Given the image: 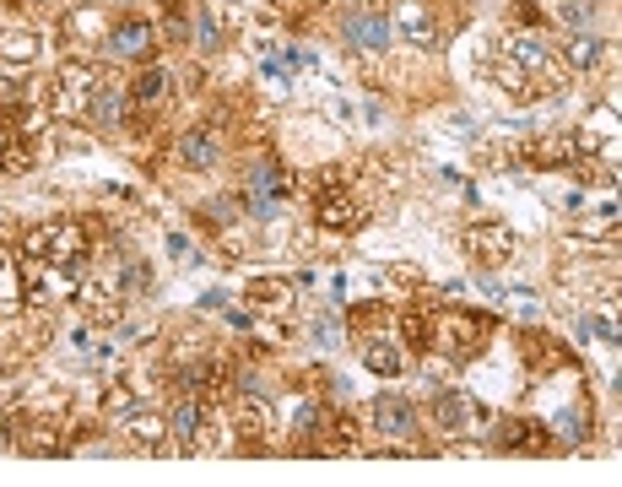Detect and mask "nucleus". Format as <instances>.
Wrapping results in <instances>:
<instances>
[{"instance_id":"f257e3e1","label":"nucleus","mask_w":622,"mask_h":487,"mask_svg":"<svg viewBox=\"0 0 622 487\" xmlns=\"http://www.w3.org/2000/svg\"><path fill=\"white\" fill-rule=\"evenodd\" d=\"M22 249H28L38 266L71 271V276L92 260V239H87L82 222H44V228H33L28 239H22Z\"/></svg>"},{"instance_id":"f03ea898","label":"nucleus","mask_w":622,"mask_h":487,"mask_svg":"<svg viewBox=\"0 0 622 487\" xmlns=\"http://www.w3.org/2000/svg\"><path fill=\"white\" fill-rule=\"evenodd\" d=\"M98 82H103V76L92 71V65H82V60L60 65V71H55V87H49V114H55V120H87Z\"/></svg>"},{"instance_id":"7ed1b4c3","label":"nucleus","mask_w":622,"mask_h":487,"mask_svg":"<svg viewBox=\"0 0 622 487\" xmlns=\"http://www.w3.org/2000/svg\"><path fill=\"white\" fill-rule=\"evenodd\" d=\"M433 336H439V347H444L455 363H466L471 352L482 347L487 336H493V314H476V309H444L439 320H433Z\"/></svg>"},{"instance_id":"20e7f679","label":"nucleus","mask_w":622,"mask_h":487,"mask_svg":"<svg viewBox=\"0 0 622 487\" xmlns=\"http://www.w3.org/2000/svg\"><path fill=\"white\" fill-rule=\"evenodd\" d=\"M341 44H352V49H390L395 44V22L390 17H379V11H347V22H341Z\"/></svg>"},{"instance_id":"39448f33","label":"nucleus","mask_w":622,"mask_h":487,"mask_svg":"<svg viewBox=\"0 0 622 487\" xmlns=\"http://www.w3.org/2000/svg\"><path fill=\"white\" fill-rule=\"evenodd\" d=\"M433 396V423H439L444 433H460L471 423H482V406H476V396H466V390H428Z\"/></svg>"},{"instance_id":"423d86ee","label":"nucleus","mask_w":622,"mask_h":487,"mask_svg":"<svg viewBox=\"0 0 622 487\" xmlns=\"http://www.w3.org/2000/svg\"><path fill=\"white\" fill-rule=\"evenodd\" d=\"M466 249L482 266H504V260L514 255V233L504 228V222H476V228L466 233Z\"/></svg>"},{"instance_id":"0eeeda50","label":"nucleus","mask_w":622,"mask_h":487,"mask_svg":"<svg viewBox=\"0 0 622 487\" xmlns=\"http://www.w3.org/2000/svg\"><path fill=\"white\" fill-rule=\"evenodd\" d=\"M314 212H320V228H357V222H363L357 201H352L347 190H341V179H336V174L320 184V206H314Z\"/></svg>"},{"instance_id":"6e6552de","label":"nucleus","mask_w":622,"mask_h":487,"mask_svg":"<svg viewBox=\"0 0 622 487\" xmlns=\"http://www.w3.org/2000/svg\"><path fill=\"white\" fill-rule=\"evenodd\" d=\"M374 428L390 433V439H412L417 433V412L406 396H395V390H385V396L374 401Z\"/></svg>"},{"instance_id":"1a4fd4ad","label":"nucleus","mask_w":622,"mask_h":487,"mask_svg":"<svg viewBox=\"0 0 622 487\" xmlns=\"http://www.w3.org/2000/svg\"><path fill=\"white\" fill-rule=\"evenodd\" d=\"M217 157H222V141H217V130H211V125H195V130H184V136H179V163L184 168L206 174V168H217Z\"/></svg>"},{"instance_id":"9d476101","label":"nucleus","mask_w":622,"mask_h":487,"mask_svg":"<svg viewBox=\"0 0 622 487\" xmlns=\"http://www.w3.org/2000/svg\"><path fill=\"white\" fill-rule=\"evenodd\" d=\"M152 28L147 22H119V28H109V60H152Z\"/></svg>"},{"instance_id":"9b49d317","label":"nucleus","mask_w":622,"mask_h":487,"mask_svg":"<svg viewBox=\"0 0 622 487\" xmlns=\"http://www.w3.org/2000/svg\"><path fill=\"white\" fill-rule=\"evenodd\" d=\"M395 22H401V33L412 38V44H439V17H433L428 0H401V11H395Z\"/></svg>"},{"instance_id":"f8f14e48","label":"nucleus","mask_w":622,"mask_h":487,"mask_svg":"<svg viewBox=\"0 0 622 487\" xmlns=\"http://www.w3.org/2000/svg\"><path fill=\"white\" fill-rule=\"evenodd\" d=\"M276 195H282V174H276V163H255V168H249V212L266 222L276 212Z\"/></svg>"},{"instance_id":"ddd939ff","label":"nucleus","mask_w":622,"mask_h":487,"mask_svg":"<svg viewBox=\"0 0 622 487\" xmlns=\"http://www.w3.org/2000/svg\"><path fill=\"white\" fill-rule=\"evenodd\" d=\"M125 103H130V87H119V82H98L87 120L98 125V130H119V114H125Z\"/></svg>"},{"instance_id":"4468645a","label":"nucleus","mask_w":622,"mask_h":487,"mask_svg":"<svg viewBox=\"0 0 622 487\" xmlns=\"http://www.w3.org/2000/svg\"><path fill=\"white\" fill-rule=\"evenodd\" d=\"M22 136H28V130L11 125V114H0V174H28L33 147H28Z\"/></svg>"},{"instance_id":"2eb2a0df","label":"nucleus","mask_w":622,"mask_h":487,"mask_svg":"<svg viewBox=\"0 0 622 487\" xmlns=\"http://www.w3.org/2000/svg\"><path fill=\"white\" fill-rule=\"evenodd\" d=\"M504 60L520 65L525 76H547L552 65H558V60H552V49L541 44V38H509V55H504Z\"/></svg>"},{"instance_id":"dca6fc26","label":"nucleus","mask_w":622,"mask_h":487,"mask_svg":"<svg viewBox=\"0 0 622 487\" xmlns=\"http://www.w3.org/2000/svg\"><path fill=\"white\" fill-rule=\"evenodd\" d=\"M541 423H498V439H493V450H525V455H541L547 450V439H541Z\"/></svg>"},{"instance_id":"f3484780","label":"nucleus","mask_w":622,"mask_h":487,"mask_svg":"<svg viewBox=\"0 0 622 487\" xmlns=\"http://www.w3.org/2000/svg\"><path fill=\"white\" fill-rule=\"evenodd\" d=\"M163 433H168V417H157V412H136V417H125V439L136 444V450H163Z\"/></svg>"},{"instance_id":"a211bd4d","label":"nucleus","mask_w":622,"mask_h":487,"mask_svg":"<svg viewBox=\"0 0 622 487\" xmlns=\"http://www.w3.org/2000/svg\"><path fill=\"white\" fill-rule=\"evenodd\" d=\"M249 304H255L260 314H287V304H293V282H276V276L249 282Z\"/></svg>"},{"instance_id":"6ab92c4d","label":"nucleus","mask_w":622,"mask_h":487,"mask_svg":"<svg viewBox=\"0 0 622 487\" xmlns=\"http://www.w3.org/2000/svg\"><path fill=\"white\" fill-rule=\"evenodd\" d=\"M163 98H168V71H157V65H152V71H141L136 87H130V103H136L141 114H152Z\"/></svg>"},{"instance_id":"aec40b11","label":"nucleus","mask_w":622,"mask_h":487,"mask_svg":"<svg viewBox=\"0 0 622 487\" xmlns=\"http://www.w3.org/2000/svg\"><path fill=\"white\" fill-rule=\"evenodd\" d=\"M525 363H531V374H547V368H563L568 363V352L558 347L552 336H525Z\"/></svg>"},{"instance_id":"412c9836","label":"nucleus","mask_w":622,"mask_h":487,"mask_svg":"<svg viewBox=\"0 0 622 487\" xmlns=\"http://www.w3.org/2000/svg\"><path fill=\"white\" fill-rule=\"evenodd\" d=\"M38 60V38L33 33H0V65H11V71H28Z\"/></svg>"},{"instance_id":"4be33fe9","label":"nucleus","mask_w":622,"mask_h":487,"mask_svg":"<svg viewBox=\"0 0 622 487\" xmlns=\"http://www.w3.org/2000/svg\"><path fill=\"white\" fill-rule=\"evenodd\" d=\"M401 341L412 352H433V309H406L401 314Z\"/></svg>"},{"instance_id":"5701e85b","label":"nucleus","mask_w":622,"mask_h":487,"mask_svg":"<svg viewBox=\"0 0 622 487\" xmlns=\"http://www.w3.org/2000/svg\"><path fill=\"white\" fill-rule=\"evenodd\" d=\"M363 363L374 368L379 379H395V374H401V352H395L385 336H363Z\"/></svg>"},{"instance_id":"b1692460","label":"nucleus","mask_w":622,"mask_h":487,"mask_svg":"<svg viewBox=\"0 0 622 487\" xmlns=\"http://www.w3.org/2000/svg\"><path fill=\"white\" fill-rule=\"evenodd\" d=\"M168 433H174V444L195 450V433H201V406H195V396H184V401L174 406V417H168Z\"/></svg>"},{"instance_id":"393cba45","label":"nucleus","mask_w":622,"mask_h":487,"mask_svg":"<svg viewBox=\"0 0 622 487\" xmlns=\"http://www.w3.org/2000/svg\"><path fill=\"white\" fill-rule=\"evenodd\" d=\"M22 304V266L11 260V249L0 244V309H17Z\"/></svg>"},{"instance_id":"a878e982","label":"nucleus","mask_w":622,"mask_h":487,"mask_svg":"<svg viewBox=\"0 0 622 487\" xmlns=\"http://www.w3.org/2000/svg\"><path fill=\"white\" fill-rule=\"evenodd\" d=\"M190 44L201 49V55L222 49V28H217V17H211V11H195V33H190Z\"/></svg>"},{"instance_id":"bb28decb","label":"nucleus","mask_w":622,"mask_h":487,"mask_svg":"<svg viewBox=\"0 0 622 487\" xmlns=\"http://www.w3.org/2000/svg\"><path fill=\"white\" fill-rule=\"evenodd\" d=\"M601 55H606V49H601V38H590V33H579L574 44H568V60H574L579 71H585V65H595Z\"/></svg>"},{"instance_id":"cd10ccee","label":"nucleus","mask_w":622,"mask_h":487,"mask_svg":"<svg viewBox=\"0 0 622 487\" xmlns=\"http://www.w3.org/2000/svg\"><path fill=\"white\" fill-rule=\"evenodd\" d=\"M293 428H298V450H309V444H314V428H320V406L303 401L298 417H293Z\"/></svg>"},{"instance_id":"c85d7f7f","label":"nucleus","mask_w":622,"mask_h":487,"mask_svg":"<svg viewBox=\"0 0 622 487\" xmlns=\"http://www.w3.org/2000/svg\"><path fill=\"white\" fill-rule=\"evenodd\" d=\"M22 98H28V92H22V82L0 71V114H17V109H22Z\"/></svg>"},{"instance_id":"c756f323","label":"nucleus","mask_w":622,"mask_h":487,"mask_svg":"<svg viewBox=\"0 0 622 487\" xmlns=\"http://www.w3.org/2000/svg\"><path fill=\"white\" fill-rule=\"evenodd\" d=\"M238 396H255V401H266V396H271V385L255 374V368H244V374H238Z\"/></svg>"},{"instance_id":"7c9ffc66","label":"nucleus","mask_w":622,"mask_h":487,"mask_svg":"<svg viewBox=\"0 0 622 487\" xmlns=\"http://www.w3.org/2000/svg\"><path fill=\"white\" fill-rule=\"evenodd\" d=\"M201 222H206V228H222V222H233V206L228 201H211V206H201Z\"/></svg>"},{"instance_id":"2f4dec72","label":"nucleus","mask_w":622,"mask_h":487,"mask_svg":"<svg viewBox=\"0 0 622 487\" xmlns=\"http://www.w3.org/2000/svg\"><path fill=\"white\" fill-rule=\"evenodd\" d=\"M590 331L606 336V347H617V325H612V320H590Z\"/></svg>"}]
</instances>
